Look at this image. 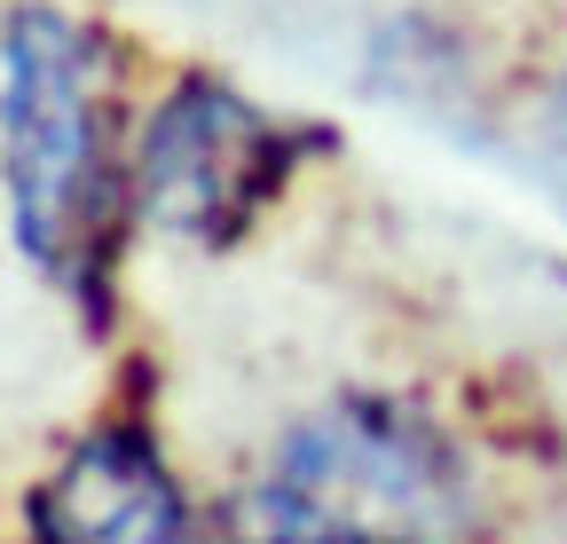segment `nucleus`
<instances>
[{
	"label": "nucleus",
	"instance_id": "obj_1",
	"mask_svg": "<svg viewBox=\"0 0 567 544\" xmlns=\"http://www.w3.org/2000/svg\"><path fill=\"white\" fill-rule=\"evenodd\" d=\"M9 80H0V151H9L17 229L40 268L71 292H95L103 229H111V166H103V63L95 32L55 9L9 17Z\"/></svg>",
	"mask_w": 567,
	"mask_h": 544
},
{
	"label": "nucleus",
	"instance_id": "obj_2",
	"mask_svg": "<svg viewBox=\"0 0 567 544\" xmlns=\"http://www.w3.org/2000/svg\"><path fill=\"white\" fill-rule=\"evenodd\" d=\"M252 544H457L465 482L450 442L386 402H347L284 450L276 482L237 513Z\"/></svg>",
	"mask_w": 567,
	"mask_h": 544
},
{
	"label": "nucleus",
	"instance_id": "obj_3",
	"mask_svg": "<svg viewBox=\"0 0 567 544\" xmlns=\"http://www.w3.org/2000/svg\"><path fill=\"white\" fill-rule=\"evenodd\" d=\"M292 158H300V143L268 111H252L245 95L213 88V80H189L166 95V111L142 134L134 189L158 229L197 237V245H229L268 206V189L292 174Z\"/></svg>",
	"mask_w": 567,
	"mask_h": 544
},
{
	"label": "nucleus",
	"instance_id": "obj_4",
	"mask_svg": "<svg viewBox=\"0 0 567 544\" xmlns=\"http://www.w3.org/2000/svg\"><path fill=\"white\" fill-rule=\"evenodd\" d=\"M40 544H182V490L142 434H95L32 505Z\"/></svg>",
	"mask_w": 567,
	"mask_h": 544
},
{
	"label": "nucleus",
	"instance_id": "obj_5",
	"mask_svg": "<svg viewBox=\"0 0 567 544\" xmlns=\"http://www.w3.org/2000/svg\"><path fill=\"white\" fill-rule=\"evenodd\" d=\"M559 151H567V103H559Z\"/></svg>",
	"mask_w": 567,
	"mask_h": 544
}]
</instances>
